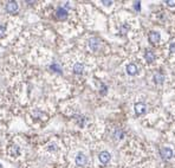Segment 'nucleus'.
<instances>
[{
    "mask_svg": "<svg viewBox=\"0 0 175 168\" xmlns=\"http://www.w3.org/2000/svg\"><path fill=\"white\" fill-rule=\"evenodd\" d=\"M103 3V5H105V6H110L111 4H113V1H102Z\"/></svg>",
    "mask_w": 175,
    "mask_h": 168,
    "instance_id": "obj_23",
    "label": "nucleus"
},
{
    "mask_svg": "<svg viewBox=\"0 0 175 168\" xmlns=\"http://www.w3.org/2000/svg\"><path fill=\"white\" fill-rule=\"evenodd\" d=\"M144 58H146V60L148 63H151V62L155 60V53L151 50H147L146 53H144Z\"/></svg>",
    "mask_w": 175,
    "mask_h": 168,
    "instance_id": "obj_11",
    "label": "nucleus"
},
{
    "mask_svg": "<svg viewBox=\"0 0 175 168\" xmlns=\"http://www.w3.org/2000/svg\"><path fill=\"white\" fill-rule=\"evenodd\" d=\"M72 70H73V72H75L76 75H80V73H83V71H84V65H83L82 63H76V64L73 65Z\"/></svg>",
    "mask_w": 175,
    "mask_h": 168,
    "instance_id": "obj_12",
    "label": "nucleus"
},
{
    "mask_svg": "<svg viewBox=\"0 0 175 168\" xmlns=\"http://www.w3.org/2000/svg\"><path fill=\"white\" fill-rule=\"evenodd\" d=\"M169 50H170V52L175 53V42H173V43L170 44V46H169Z\"/></svg>",
    "mask_w": 175,
    "mask_h": 168,
    "instance_id": "obj_21",
    "label": "nucleus"
},
{
    "mask_svg": "<svg viewBox=\"0 0 175 168\" xmlns=\"http://www.w3.org/2000/svg\"><path fill=\"white\" fill-rule=\"evenodd\" d=\"M51 67H52V69H53V71H56V72H57V71H58L59 73L62 72V71H60V66H59L58 64H56V63H55V64H52V66H51Z\"/></svg>",
    "mask_w": 175,
    "mask_h": 168,
    "instance_id": "obj_19",
    "label": "nucleus"
},
{
    "mask_svg": "<svg viewBox=\"0 0 175 168\" xmlns=\"http://www.w3.org/2000/svg\"><path fill=\"white\" fill-rule=\"evenodd\" d=\"M123 136H124V131L122 129H116L114 131V137L116 140H121V139H123Z\"/></svg>",
    "mask_w": 175,
    "mask_h": 168,
    "instance_id": "obj_14",
    "label": "nucleus"
},
{
    "mask_svg": "<svg viewBox=\"0 0 175 168\" xmlns=\"http://www.w3.org/2000/svg\"><path fill=\"white\" fill-rule=\"evenodd\" d=\"M57 149H58L57 143L51 142V143H49V144H47V150H49L50 153H56V151H57Z\"/></svg>",
    "mask_w": 175,
    "mask_h": 168,
    "instance_id": "obj_15",
    "label": "nucleus"
},
{
    "mask_svg": "<svg viewBox=\"0 0 175 168\" xmlns=\"http://www.w3.org/2000/svg\"><path fill=\"white\" fill-rule=\"evenodd\" d=\"M18 4L16 3V1H9L6 5H5V10L9 12V13H13V12H16L17 10H18Z\"/></svg>",
    "mask_w": 175,
    "mask_h": 168,
    "instance_id": "obj_8",
    "label": "nucleus"
},
{
    "mask_svg": "<svg viewBox=\"0 0 175 168\" xmlns=\"http://www.w3.org/2000/svg\"><path fill=\"white\" fill-rule=\"evenodd\" d=\"M9 153H10V155L11 156H13V157H17L19 154H20V147L19 146H11L10 147V150H9Z\"/></svg>",
    "mask_w": 175,
    "mask_h": 168,
    "instance_id": "obj_9",
    "label": "nucleus"
},
{
    "mask_svg": "<svg viewBox=\"0 0 175 168\" xmlns=\"http://www.w3.org/2000/svg\"><path fill=\"white\" fill-rule=\"evenodd\" d=\"M76 121H77L79 127H83L84 123H85V117L84 116H76Z\"/></svg>",
    "mask_w": 175,
    "mask_h": 168,
    "instance_id": "obj_16",
    "label": "nucleus"
},
{
    "mask_svg": "<svg viewBox=\"0 0 175 168\" xmlns=\"http://www.w3.org/2000/svg\"><path fill=\"white\" fill-rule=\"evenodd\" d=\"M160 155H161V157H162L163 160H169V159L173 157L174 151H173L170 148H168V147H162V148L160 149Z\"/></svg>",
    "mask_w": 175,
    "mask_h": 168,
    "instance_id": "obj_1",
    "label": "nucleus"
},
{
    "mask_svg": "<svg viewBox=\"0 0 175 168\" xmlns=\"http://www.w3.org/2000/svg\"><path fill=\"white\" fill-rule=\"evenodd\" d=\"M75 162H76V164H78V166H85V164H86V162H88V157H86V155H85V154L79 153V154L76 156Z\"/></svg>",
    "mask_w": 175,
    "mask_h": 168,
    "instance_id": "obj_5",
    "label": "nucleus"
},
{
    "mask_svg": "<svg viewBox=\"0 0 175 168\" xmlns=\"http://www.w3.org/2000/svg\"><path fill=\"white\" fill-rule=\"evenodd\" d=\"M56 17L59 20H65L67 18V10L65 7H58L56 11Z\"/></svg>",
    "mask_w": 175,
    "mask_h": 168,
    "instance_id": "obj_4",
    "label": "nucleus"
},
{
    "mask_svg": "<svg viewBox=\"0 0 175 168\" xmlns=\"http://www.w3.org/2000/svg\"><path fill=\"white\" fill-rule=\"evenodd\" d=\"M110 159H111V155H110V153L109 151H101L100 154H98V160H100V162L101 163H103V164H107L109 161H110Z\"/></svg>",
    "mask_w": 175,
    "mask_h": 168,
    "instance_id": "obj_3",
    "label": "nucleus"
},
{
    "mask_svg": "<svg viewBox=\"0 0 175 168\" xmlns=\"http://www.w3.org/2000/svg\"><path fill=\"white\" fill-rule=\"evenodd\" d=\"M88 45H89L91 51H97L101 46V42L98 38H90L89 42H88Z\"/></svg>",
    "mask_w": 175,
    "mask_h": 168,
    "instance_id": "obj_2",
    "label": "nucleus"
},
{
    "mask_svg": "<svg viewBox=\"0 0 175 168\" xmlns=\"http://www.w3.org/2000/svg\"><path fill=\"white\" fill-rule=\"evenodd\" d=\"M146 111H147V106L144 103L140 102V103L135 104V113H136V115H143Z\"/></svg>",
    "mask_w": 175,
    "mask_h": 168,
    "instance_id": "obj_7",
    "label": "nucleus"
},
{
    "mask_svg": "<svg viewBox=\"0 0 175 168\" xmlns=\"http://www.w3.org/2000/svg\"><path fill=\"white\" fill-rule=\"evenodd\" d=\"M148 38H149V42H150V43L156 44V43L160 42V39H161V34H160V32H157V31H151V32L149 33Z\"/></svg>",
    "mask_w": 175,
    "mask_h": 168,
    "instance_id": "obj_6",
    "label": "nucleus"
},
{
    "mask_svg": "<svg viewBox=\"0 0 175 168\" xmlns=\"http://www.w3.org/2000/svg\"><path fill=\"white\" fill-rule=\"evenodd\" d=\"M166 4L169 7H175V1H174V0H168V1H166Z\"/></svg>",
    "mask_w": 175,
    "mask_h": 168,
    "instance_id": "obj_20",
    "label": "nucleus"
},
{
    "mask_svg": "<svg viewBox=\"0 0 175 168\" xmlns=\"http://www.w3.org/2000/svg\"><path fill=\"white\" fill-rule=\"evenodd\" d=\"M127 73L130 75V76L136 75V73H137V66H136L135 64H133V63L128 64V65H127Z\"/></svg>",
    "mask_w": 175,
    "mask_h": 168,
    "instance_id": "obj_10",
    "label": "nucleus"
},
{
    "mask_svg": "<svg viewBox=\"0 0 175 168\" xmlns=\"http://www.w3.org/2000/svg\"><path fill=\"white\" fill-rule=\"evenodd\" d=\"M128 31H129V26L128 25H123V26L120 27V33L121 34H126Z\"/></svg>",
    "mask_w": 175,
    "mask_h": 168,
    "instance_id": "obj_17",
    "label": "nucleus"
},
{
    "mask_svg": "<svg viewBox=\"0 0 175 168\" xmlns=\"http://www.w3.org/2000/svg\"><path fill=\"white\" fill-rule=\"evenodd\" d=\"M134 7H135V10L140 11V7H141V3H140V1H136V3H135V5H134Z\"/></svg>",
    "mask_w": 175,
    "mask_h": 168,
    "instance_id": "obj_22",
    "label": "nucleus"
},
{
    "mask_svg": "<svg viewBox=\"0 0 175 168\" xmlns=\"http://www.w3.org/2000/svg\"><path fill=\"white\" fill-rule=\"evenodd\" d=\"M163 80H164V75L162 72H156L154 75V82L156 84H161V83H163Z\"/></svg>",
    "mask_w": 175,
    "mask_h": 168,
    "instance_id": "obj_13",
    "label": "nucleus"
},
{
    "mask_svg": "<svg viewBox=\"0 0 175 168\" xmlns=\"http://www.w3.org/2000/svg\"><path fill=\"white\" fill-rule=\"evenodd\" d=\"M6 32V25L3 24V23H0V37H3Z\"/></svg>",
    "mask_w": 175,
    "mask_h": 168,
    "instance_id": "obj_18",
    "label": "nucleus"
}]
</instances>
